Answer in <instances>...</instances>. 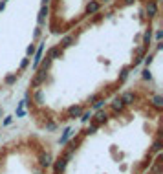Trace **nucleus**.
Listing matches in <instances>:
<instances>
[{"label": "nucleus", "instance_id": "obj_1", "mask_svg": "<svg viewBox=\"0 0 163 174\" xmlns=\"http://www.w3.org/2000/svg\"><path fill=\"white\" fill-rule=\"evenodd\" d=\"M51 39L28 75L20 112L42 132L84 121L134 79L161 39V0H112Z\"/></svg>", "mask_w": 163, "mask_h": 174}, {"label": "nucleus", "instance_id": "obj_3", "mask_svg": "<svg viewBox=\"0 0 163 174\" xmlns=\"http://www.w3.org/2000/svg\"><path fill=\"white\" fill-rule=\"evenodd\" d=\"M48 0H0V95L15 90L46 37Z\"/></svg>", "mask_w": 163, "mask_h": 174}, {"label": "nucleus", "instance_id": "obj_4", "mask_svg": "<svg viewBox=\"0 0 163 174\" xmlns=\"http://www.w3.org/2000/svg\"><path fill=\"white\" fill-rule=\"evenodd\" d=\"M112 0H48L46 35L59 37Z\"/></svg>", "mask_w": 163, "mask_h": 174}, {"label": "nucleus", "instance_id": "obj_2", "mask_svg": "<svg viewBox=\"0 0 163 174\" xmlns=\"http://www.w3.org/2000/svg\"><path fill=\"white\" fill-rule=\"evenodd\" d=\"M161 72L141 66L61 143L50 174H145L161 152Z\"/></svg>", "mask_w": 163, "mask_h": 174}]
</instances>
